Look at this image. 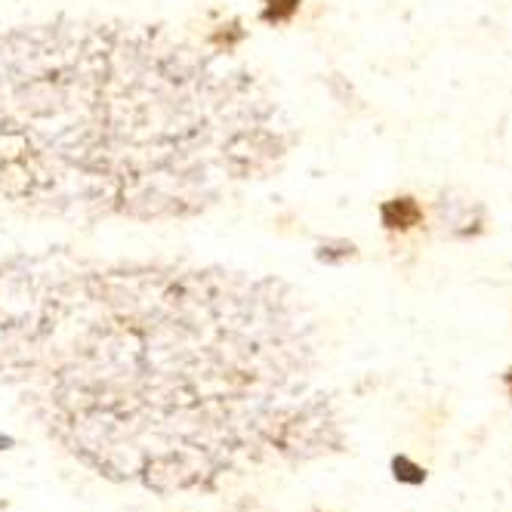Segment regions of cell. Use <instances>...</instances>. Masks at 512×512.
Masks as SVG:
<instances>
[{
    "mask_svg": "<svg viewBox=\"0 0 512 512\" xmlns=\"http://www.w3.org/2000/svg\"><path fill=\"white\" fill-rule=\"evenodd\" d=\"M309 327L272 275L65 247L0 253V383L115 485L216 494L340 451Z\"/></svg>",
    "mask_w": 512,
    "mask_h": 512,
    "instance_id": "cell-1",
    "label": "cell"
},
{
    "mask_svg": "<svg viewBox=\"0 0 512 512\" xmlns=\"http://www.w3.org/2000/svg\"><path fill=\"white\" fill-rule=\"evenodd\" d=\"M380 223L389 229V232H411L423 223V207L417 204V198L411 195H398V198H389L383 201L380 207Z\"/></svg>",
    "mask_w": 512,
    "mask_h": 512,
    "instance_id": "cell-3",
    "label": "cell"
},
{
    "mask_svg": "<svg viewBox=\"0 0 512 512\" xmlns=\"http://www.w3.org/2000/svg\"><path fill=\"white\" fill-rule=\"evenodd\" d=\"M300 7H303V0H260V22L272 28L290 25L297 19Z\"/></svg>",
    "mask_w": 512,
    "mask_h": 512,
    "instance_id": "cell-4",
    "label": "cell"
},
{
    "mask_svg": "<svg viewBox=\"0 0 512 512\" xmlns=\"http://www.w3.org/2000/svg\"><path fill=\"white\" fill-rule=\"evenodd\" d=\"M294 142L260 75L164 25L0 31V219H192L269 179Z\"/></svg>",
    "mask_w": 512,
    "mask_h": 512,
    "instance_id": "cell-2",
    "label": "cell"
},
{
    "mask_svg": "<svg viewBox=\"0 0 512 512\" xmlns=\"http://www.w3.org/2000/svg\"><path fill=\"white\" fill-rule=\"evenodd\" d=\"M506 389H509V392H512V371H509V374H506Z\"/></svg>",
    "mask_w": 512,
    "mask_h": 512,
    "instance_id": "cell-7",
    "label": "cell"
},
{
    "mask_svg": "<svg viewBox=\"0 0 512 512\" xmlns=\"http://www.w3.org/2000/svg\"><path fill=\"white\" fill-rule=\"evenodd\" d=\"M392 466H395V479H401V482H423L426 479V472L420 466H414L411 460H405V457H398Z\"/></svg>",
    "mask_w": 512,
    "mask_h": 512,
    "instance_id": "cell-5",
    "label": "cell"
},
{
    "mask_svg": "<svg viewBox=\"0 0 512 512\" xmlns=\"http://www.w3.org/2000/svg\"><path fill=\"white\" fill-rule=\"evenodd\" d=\"M16 442H13V438L10 435H0V451H7V448H13Z\"/></svg>",
    "mask_w": 512,
    "mask_h": 512,
    "instance_id": "cell-6",
    "label": "cell"
}]
</instances>
